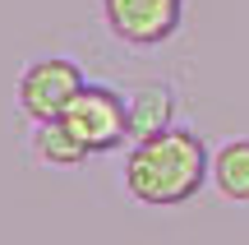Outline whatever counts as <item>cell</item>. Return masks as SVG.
Listing matches in <instances>:
<instances>
[{
    "label": "cell",
    "mask_w": 249,
    "mask_h": 245,
    "mask_svg": "<svg viewBox=\"0 0 249 245\" xmlns=\"http://www.w3.org/2000/svg\"><path fill=\"white\" fill-rule=\"evenodd\" d=\"M213 181V153L203 134L189 125H171L166 134L129 144L124 153V194L143 208H180Z\"/></svg>",
    "instance_id": "6da1fadb"
},
{
    "label": "cell",
    "mask_w": 249,
    "mask_h": 245,
    "mask_svg": "<svg viewBox=\"0 0 249 245\" xmlns=\"http://www.w3.org/2000/svg\"><path fill=\"white\" fill-rule=\"evenodd\" d=\"M65 130L88 148L92 157L111 153V148L129 144V116H124V93L107 88V83H83L74 102L60 111Z\"/></svg>",
    "instance_id": "7a4b0ae2"
},
{
    "label": "cell",
    "mask_w": 249,
    "mask_h": 245,
    "mask_svg": "<svg viewBox=\"0 0 249 245\" xmlns=\"http://www.w3.org/2000/svg\"><path fill=\"white\" fill-rule=\"evenodd\" d=\"M83 70L74 60H65V56H42V60H33L23 74H18V111H23L33 125H42V120H60V111L74 102V93L83 88Z\"/></svg>",
    "instance_id": "3957f363"
},
{
    "label": "cell",
    "mask_w": 249,
    "mask_h": 245,
    "mask_svg": "<svg viewBox=\"0 0 249 245\" xmlns=\"http://www.w3.org/2000/svg\"><path fill=\"white\" fill-rule=\"evenodd\" d=\"M102 19H107L116 42L152 51L180 33L185 0H102Z\"/></svg>",
    "instance_id": "277c9868"
},
{
    "label": "cell",
    "mask_w": 249,
    "mask_h": 245,
    "mask_svg": "<svg viewBox=\"0 0 249 245\" xmlns=\"http://www.w3.org/2000/svg\"><path fill=\"white\" fill-rule=\"evenodd\" d=\"M124 116H129V144L166 134L176 125V88L161 79H139L124 93Z\"/></svg>",
    "instance_id": "5b68a950"
},
{
    "label": "cell",
    "mask_w": 249,
    "mask_h": 245,
    "mask_svg": "<svg viewBox=\"0 0 249 245\" xmlns=\"http://www.w3.org/2000/svg\"><path fill=\"white\" fill-rule=\"evenodd\" d=\"M28 153H33L37 167H51V171H60V167H83L92 157L88 148L65 130V120H42V125H33V134H28Z\"/></svg>",
    "instance_id": "8992f818"
},
{
    "label": "cell",
    "mask_w": 249,
    "mask_h": 245,
    "mask_svg": "<svg viewBox=\"0 0 249 245\" xmlns=\"http://www.w3.org/2000/svg\"><path fill=\"white\" fill-rule=\"evenodd\" d=\"M213 190L231 204H249V139H231L213 153Z\"/></svg>",
    "instance_id": "52a82bcc"
}]
</instances>
